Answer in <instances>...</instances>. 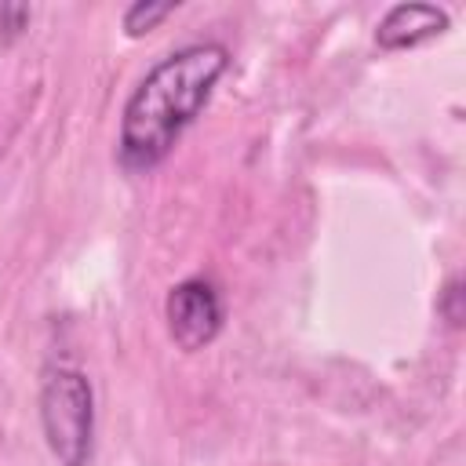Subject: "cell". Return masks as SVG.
I'll list each match as a JSON object with an SVG mask.
<instances>
[{"instance_id": "5b68a950", "label": "cell", "mask_w": 466, "mask_h": 466, "mask_svg": "<svg viewBox=\"0 0 466 466\" xmlns=\"http://www.w3.org/2000/svg\"><path fill=\"white\" fill-rule=\"evenodd\" d=\"M171 11H175L171 0H138V4H131V7L124 11V29H127L131 36H142V33H149L160 18H167Z\"/></svg>"}, {"instance_id": "277c9868", "label": "cell", "mask_w": 466, "mask_h": 466, "mask_svg": "<svg viewBox=\"0 0 466 466\" xmlns=\"http://www.w3.org/2000/svg\"><path fill=\"white\" fill-rule=\"evenodd\" d=\"M444 29H448V11H444V7L408 0V4H393V7L379 18L375 40H379V47H386V51H404V47H419V44L441 36Z\"/></svg>"}, {"instance_id": "8992f818", "label": "cell", "mask_w": 466, "mask_h": 466, "mask_svg": "<svg viewBox=\"0 0 466 466\" xmlns=\"http://www.w3.org/2000/svg\"><path fill=\"white\" fill-rule=\"evenodd\" d=\"M437 306H441V313H444L448 324H455V328L462 324V280L459 277L448 280V288L441 291V302Z\"/></svg>"}, {"instance_id": "7a4b0ae2", "label": "cell", "mask_w": 466, "mask_h": 466, "mask_svg": "<svg viewBox=\"0 0 466 466\" xmlns=\"http://www.w3.org/2000/svg\"><path fill=\"white\" fill-rule=\"evenodd\" d=\"M40 426L58 466H87L95 444V393L80 368L51 364L40 382Z\"/></svg>"}, {"instance_id": "6da1fadb", "label": "cell", "mask_w": 466, "mask_h": 466, "mask_svg": "<svg viewBox=\"0 0 466 466\" xmlns=\"http://www.w3.org/2000/svg\"><path fill=\"white\" fill-rule=\"evenodd\" d=\"M226 66L229 51L215 40L186 44L164 55L124 102L116 138L120 164L127 171H153L208 106Z\"/></svg>"}, {"instance_id": "3957f363", "label": "cell", "mask_w": 466, "mask_h": 466, "mask_svg": "<svg viewBox=\"0 0 466 466\" xmlns=\"http://www.w3.org/2000/svg\"><path fill=\"white\" fill-rule=\"evenodd\" d=\"M164 317H167V331H171L175 346L186 353H197L208 342H215V335L222 331L226 309H222V295L211 280L186 277L167 291Z\"/></svg>"}]
</instances>
